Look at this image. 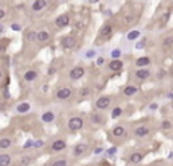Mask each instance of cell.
<instances>
[{
  "mask_svg": "<svg viewBox=\"0 0 173 166\" xmlns=\"http://www.w3.org/2000/svg\"><path fill=\"white\" fill-rule=\"evenodd\" d=\"M49 40H50V34H49L47 31H40V32H38L36 41H40V43H47Z\"/></svg>",
  "mask_w": 173,
  "mask_h": 166,
  "instance_id": "obj_16",
  "label": "cell"
},
{
  "mask_svg": "<svg viewBox=\"0 0 173 166\" xmlns=\"http://www.w3.org/2000/svg\"><path fill=\"white\" fill-rule=\"evenodd\" d=\"M11 28H12L14 31H20V29H21V26H20V24H17V23H14L12 26H11Z\"/></svg>",
  "mask_w": 173,
  "mask_h": 166,
  "instance_id": "obj_36",
  "label": "cell"
},
{
  "mask_svg": "<svg viewBox=\"0 0 173 166\" xmlns=\"http://www.w3.org/2000/svg\"><path fill=\"white\" fill-rule=\"evenodd\" d=\"M76 44V40L73 38V37H66V38L62 40V46L66 47V49H70V47H73Z\"/></svg>",
  "mask_w": 173,
  "mask_h": 166,
  "instance_id": "obj_19",
  "label": "cell"
},
{
  "mask_svg": "<svg viewBox=\"0 0 173 166\" xmlns=\"http://www.w3.org/2000/svg\"><path fill=\"white\" fill-rule=\"evenodd\" d=\"M70 23V17L67 14H61V15H58V18L55 20V24H56V28H66V26H68Z\"/></svg>",
  "mask_w": 173,
  "mask_h": 166,
  "instance_id": "obj_6",
  "label": "cell"
},
{
  "mask_svg": "<svg viewBox=\"0 0 173 166\" xmlns=\"http://www.w3.org/2000/svg\"><path fill=\"white\" fill-rule=\"evenodd\" d=\"M23 78H24L26 82H34L35 79L38 78V73H36L35 70H28V72L23 75Z\"/></svg>",
  "mask_w": 173,
  "mask_h": 166,
  "instance_id": "obj_10",
  "label": "cell"
},
{
  "mask_svg": "<svg viewBox=\"0 0 173 166\" xmlns=\"http://www.w3.org/2000/svg\"><path fill=\"white\" fill-rule=\"evenodd\" d=\"M66 148H67V143H66L64 139H56V140H53L52 145H50V149H52V151H55V152H61Z\"/></svg>",
  "mask_w": 173,
  "mask_h": 166,
  "instance_id": "obj_4",
  "label": "cell"
},
{
  "mask_svg": "<svg viewBox=\"0 0 173 166\" xmlns=\"http://www.w3.org/2000/svg\"><path fill=\"white\" fill-rule=\"evenodd\" d=\"M12 145V140L9 137H2L0 139V149H8Z\"/></svg>",
  "mask_w": 173,
  "mask_h": 166,
  "instance_id": "obj_21",
  "label": "cell"
},
{
  "mask_svg": "<svg viewBox=\"0 0 173 166\" xmlns=\"http://www.w3.org/2000/svg\"><path fill=\"white\" fill-rule=\"evenodd\" d=\"M46 6H47V0H35L30 8H32L34 12H40V11H43Z\"/></svg>",
  "mask_w": 173,
  "mask_h": 166,
  "instance_id": "obj_8",
  "label": "cell"
},
{
  "mask_svg": "<svg viewBox=\"0 0 173 166\" xmlns=\"http://www.w3.org/2000/svg\"><path fill=\"white\" fill-rule=\"evenodd\" d=\"M40 146H43V142H41V140H38V142L34 143V148H40Z\"/></svg>",
  "mask_w": 173,
  "mask_h": 166,
  "instance_id": "obj_39",
  "label": "cell"
},
{
  "mask_svg": "<svg viewBox=\"0 0 173 166\" xmlns=\"http://www.w3.org/2000/svg\"><path fill=\"white\" fill-rule=\"evenodd\" d=\"M138 92V87L137 85H126L125 88H123V93H125V96H134L137 95Z\"/></svg>",
  "mask_w": 173,
  "mask_h": 166,
  "instance_id": "obj_14",
  "label": "cell"
},
{
  "mask_svg": "<svg viewBox=\"0 0 173 166\" xmlns=\"http://www.w3.org/2000/svg\"><path fill=\"white\" fill-rule=\"evenodd\" d=\"M91 122H93L94 125H99L100 122H102V117L99 113H94V114H91Z\"/></svg>",
  "mask_w": 173,
  "mask_h": 166,
  "instance_id": "obj_25",
  "label": "cell"
},
{
  "mask_svg": "<svg viewBox=\"0 0 173 166\" xmlns=\"http://www.w3.org/2000/svg\"><path fill=\"white\" fill-rule=\"evenodd\" d=\"M52 166H67V160L66 159H59V160H55L52 163Z\"/></svg>",
  "mask_w": 173,
  "mask_h": 166,
  "instance_id": "obj_28",
  "label": "cell"
},
{
  "mask_svg": "<svg viewBox=\"0 0 173 166\" xmlns=\"http://www.w3.org/2000/svg\"><path fill=\"white\" fill-rule=\"evenodd\" d=\"M123 114V110L120 107H116V108H112V113H111V117L112 119H117V117H120Z\"/></svg>",
  "mask_w": 173,
  "mask_h": 166,
  "instance_id": "obj_24",
  "label": "cell"
},
{
  "mask_svg": "<svg viewBox=\"0 0 173 166\" xmlns=\"http://www.w3.org/2000/svg\"><path fill=\"white\" fill-rule=\"evenodd\" d=\"M41 120L46 122V124H50V122L55 120V113H53V111H46V113H43Z\"/></svg>",
  "mask_w": 173,
  "mask_h": 166,
  "instance_id": "obj_15",
  "label": "cell"
},
{
  "mask_svg": "<svg viewBox=\"0 0 173 166\" xmlns=\"http://www.w3.org/2000/svg\"><path fill=\"white\" fill-rule=\"evenodd\" d=\"M36 37H38V32H29V34H28V40L34 41V40H36Z\"/></svg>",
  "mask_w": 173,
  "mask_h": 166,
  "instance_id": "obj_30",
  "label": "cell"
},
{
  "mask_svg": "<svg viewBox=\"0 0 173 166\" xmlns=\"http://www.w3.org/2000/svg\"><path fill=\"white\" fill-rule=\"evenodd\" d=\"M99 0H88V3H91V5H94V3H97Z\"/></svg>",
  "mask_w": 173,
  "mask_h": 166,
  "instance_id": "obj_42",
  "label": "cell"
},
{
  "mask_svg": "<svg viewBox=\"0 0 173 166\" xmlns=\"http://www.w3.org/2000/svg\"><path fill=\"white\" fill-rule=\"evenodd\" d=\"M55 96H56V99H59V101H66V99H68L70 96H72V88H68V87H61V88L56 90Z\"/></svg>",
  "mask_w": 173,
  "mask_h": 166,
  "instance_id": "obj_3",
  "label": "cell"
},
{
  "mask_svg": "<svg viewBox=\"0 0 173 166\" xmlns=\"http://www.w3.org/2000/svg\"><path fill=\"white\" fill-rule=\"evenodd\" d=\"M30 111V104L29 102H21L17 105V113L20 114H24V113H29Z\"/></svg>",
  "mask_w": 173,
  "mask_h": 166,
  "instance_id": "obj_11",
  "label": "cell"
},
{
  "mask_svg": "<svg viewBox=\"0 0 173 166\" xmlns=\"http://www.w3.org/2000/svg\"><path fill=\"white\" fill-rule=\"evenodd\" d=\"M156 108H158V105H156V104H152V105H150V110H156Z\"/></svg>",
  "mask_w": 173,
  "mask_h": 166,
  "instance_id": "obj_41",
  "label": "cell"
},
{
  "mask_svg": "<svg viewBox=\"0 0 173 166\" xmlns=\"http://www.w3.org/2000/svg\"><path fill=\"white\" fill-rule=\"evenodd\" d=\"M80 96H86V95H90V88L88 87H84V88H80Z\"/></svg>",
  "mask_w": 173,
  "mask_h": 166,
  "instance_id": "obj_32",
  "label": "cell"
},
{
  "mask_svg": "<svg viewBox=\"0 0 173 166\" xmlns=\"http://www.w3.org/2000/svg\"><path fill=\"white\" fill-rule=\"evenodd\" d=\"M85 75V69L82 66H76L73 67L72 70H70V78L73 79V81H76V79H80Z\"/></svg>",
  "mask_w": 173,
  "mask_h": 166,
  "instance_id": "obj_5",
  "label": "cell"
},
{
  "mask_svg": "<svg viewBox=\"0 0 173 166\" xmlns=\"http://www.w3.org/2000/svg\"><path fill=\"white\" fill-rule=\"evenodd\" d=\"M144 44H146V40L138 41V43H137V49H141V47H144Z\"/></svg>",
  "mask_w": 173,
  "mask_h": 166,
  "instance_id": "obj_34",
  "label": "cell"
},
{
  "mask_svg": "<svg viewBox=\"0 0 173 166\" xmlns=\"http://www.w3.org/2000/svg\"><path fill=\"white\" fill-rule=\"evenodd\" d=\"M135 76H137L138 79H141V81H144V79H147L150 76V72L147 70V69H138L137 73H135Z\"/></svg>",
  "mask_w": 173,
  "mask_h": 166,
  "instance_id": "obj_12",
  "label": "cell"
},
{
  "mask_svg": "<svg viewBox=\"0 0 173 166\" xmlns=\"http://www.w3.org/2000/svg\"><path fill=\"white\" fill-rule=\"evenodd\" d=\"M67 127H68L70 131H80L84 128V119H82V117H79V116L70 117Z\"/></svg>",
  "mask_w": 173,
  "mask_h": 166,
  "instance_id": "obj_1",
  "label": "cell"
},
{
  "mask_svg": "<svg viewBox=\"0 0 173 166\" xmlns=\"http://www.w3.org/2000/svg\"><path fill=\"white\" fill-rule=\"evenodd\" d=\"M103 63H105V60H103V58H97V66H103Z\"/></svg>",
  "mask_w": 173,
  "mask_h": 166,
  "instance_id": "obj_35",
  "label": "cell"
},
{
  "mask_svg": "<svg viewBox=\"0 0 173 166\" xmlns=\"http://www.w3.org/2000/svg\"><path fill=\"white\" fill-rule=\"evenodd\" d=\"M85 149H86V145H84V143H78L76 146L73 148V156H82V154L85 152Z\"/></svg>",
  "mask_w": 173,
  "mask_h": 166,
  "instance_id": "obj_17",
  "label": "cell"
},
{
  "mask_svg": "<svg viewBox=\"0 0 173 166\" xmlns=\"http://www.w3.org/2000/svg\"><path fill=\"white\" fill-rule=\"evenodd\" d=\"M122 67H123V61L120 60V58H117V60H111L109 64H108V69L112 72H118V70H122Z\"/></svg>",
  "mask_w": 173,
  "mask_h": 166,
  "instance_id": "obj_7",
  "label": "cell"
},
{
  "mask_svg": "<svg viewBox=\"0 0 173 166\" xmlns=\"http://www.w3.org/2000/svg\"><path fill=\"white\" fill-rule=\"evenodd\" d=\"M135 64H137V67L143 69V67H146V66H149V64H150V60H149L147 56H141V58H138Z\"/></svg>",
  "mask_w": 173,
  "mask_h": 166,
  "instance_id": "obj_22",
  "label": "cell"
},
{
  "mask_svg": "<svg viewBox=\"0 0 173 166\" xmlns=\"http://www.w3.org/2000/svg\"><path fill=\"white\" fill-rule=\"evenodd\" d=\"M30 162H32V159H30L29 156H26V157H23V159L20 160V165H21V166H29Z\"/></svg>",
  "mask_w": 173,
  "mask_h": 166,
  "instance_id": "obj_29",
  "label": "cell"
},
{
  "mask_svg": "<svg viewBox=\"0 0 173 166\" xmlns=\"http://www.w3.org/2000/svg\"><path fill=\"white\" fill-rule=\"evenodd\" d=\"M129 162L132 165H138L140 162H143V154L141 152H132L131 157H129Z\"/></svg>",
  "mask_w": 173,
  "mask_h": 166,
  "instance_id": "obj_13",
  "label": "cell"
},
{
  "mask_svg": "<svg viewBox=\"0 0 173 166\" xmlns=\"http://www.w3.org/2000/svg\"><path fill=\"white\" fill-rule=\"evenodd\" d=\"M102 151H103V148H96V151H94V154H100Z\"/></svg>",
  "mask_w": 173,
  "mask_h": 166,
  "instance_id": "obj_40",
  "label": "cell"
},
{
  "mask_svg": "<svg viewBox=\"0 0 173 166\" xmlns=\"http://www.w3.org/2000/svg\"><path fill=\"white\" fill-rule=\"evenodd\" d=\"M111 105V96H100L96 101V108L97 110H106Z\"/></svg>",
  "mask_w": 173,
  "mask_h": 166,
  "instance_id": "obj_2",
  "label": "cell"
},
{
  "mask_svg": "<svg viewBox=\"0 0 173 166\" xmlns=\"http://www.w3.org/2000/svg\"><path fill=\"white\" fill-rule=\"evenodd\" d=\"M2 31H3V26H2V24H0V32H2Z\"/></svg>",
  "mask_w": 173,
  "mask_h": 166,
  "instance_id": "obj_44",
  "label": "cell"
},
{
  "mask_svg": "<svg viewBox=\"0 0 173 166\" xmlns=\"http://www.w3.org/2000/svg\"><path fill=\"white\" fill-rule=\"evenodd\" d=\"M96 55H97V52H96V50H93V49L86 52V58H93V56H96Z\"/></svg>",
  "mask_w": 173,
  "mask_h": 166,
  "instance_id": "obj_33",
  "label": "cell"
},
{
  "mask_svg": "<svg viewBox=\"0 0 173 166\" xmlns=\"http://www.w3.org/2000/svg\"><path fill=\"white\" fill-rule=\"evenodd\" d=\"M149 127H146V125H140V127H137L135 128V131H134V134H135V137H146L149 134Z\"/></svg>",
  "mask_w": 173,
  "mask_h": 166,
  "instance_id": "obj_9",
  "label": "cell"
},
{
  "mask_svg": "<svg viewBox=\"0 0 173 166\" xmlns=\"http://www.w3.org/2000/svg\"><path fill=\"white\" fill-rule=\"evenodd\" d=\"M112 136L114 137H123L125 136V128H123L122 125H117L112 128Z\"/></svg>",
  "mask_w": 173,
  "mask_h": 166,
  "instance_id": "obj_20",
  "label": "cell"
},
{
  "mask_svg": "<svg viewBox=\"0 0 173 166\" xmlns=\"http://www.w3.org/2000/svg\"><path fill=\"white\" fill-rule=\"evenodd\" d=\"M5 15H6V12H5V11L0 8V20H3V18H5Z\"/></svg>",
  "mask_w": 173,
  "mask_h": 166,
  "instance_id": "obj_37",
  "label": "cell"
},
{
  "mask_svg": "<svg viewBox=\"0 0 173 166\" xmlns=\"http://www.w3.org/2000/svg\"><path fill=\"white\" fill-rule=\"evenodd\" d=\"M12 162V157L9 154H0V166H9Z\"/></svg>",
  "mask_w": 173,
  "mask_h": 166,
  "instance_id": "obj_18",
  "label": "cell"
},
{
  "mask_svg": "<svg viewBox=\"0 0 173 166\" xmlns=\"http://www.w3.org/2000/svg\"><path fill=\"white\" fill-rule=\"evenodd\" d=\"M161 127H163V130H170V128H172V122L170 120H164L163 124H161Z\"/></svg>",
  "mask_w": 173,
  "mask_h": 166,
  "instance_id": "obj_31",
  "label": "cell"
},
{
  "mask_svg": "<svg viewBox=\"0 0 173 166\" xmlns=\"http://www.w3.org/2000/svg\"><path fill=\"white\" fill-rule=\"evenodd\" d=\"M172 41H173V38H166V41H164V46H169V44H172Z\"/></svg>",
  "mask_w": 173,
  "mask_h": 166,
  "instance_id": "obj_38",
  "label": "cell"
},
{
  "mask_svg": "<svg viewBox=\"0 0 173 166\" xmlns=\"http://www.w3.org/2000/svg\"><path fill=\"white\" fill-rule=\"evenodd\" d=\"M111 34H112V26H111V24L103 26L102 31H100V37H109Z\"/></svg>",
  "mask_w": 173,
  "mask_h": 166,
  "instance_id": "obj_23",
  "label": "cell"
},
{
  "mask_svg": "<svg viewBox=\"0 0 173 166\" xmlns=\"http://www.w3.org/2000/svg\"><path fill=\"white\" fill-rule=\"evenodd\" d=\"M2 76H3V73H2V70H0V79H2Z\"/></svg>",
  "mask_w": 173,
  "mask_h": 166,
  "instance_id": "obj_43",
  "label": "cell"
},
{
  "mask_svg": "<svg viewBox=\"0 0 173 166\" xmlns=\"http://www.w3.org/2000/svg\"><path fill=\"white\" fill-rule=\"evenodd\" d=\"M140 37V31H131L128 34V40H137Z\"/></svg>",
  "mask_w": 173,
  "mask_h": 166,
  "instance_id": "obj_26",
  "label": "cell"
},
{
  "mask_svg": "<svg viewBox=\"0 0 173 166\" xmlns=\"http://www.w3.org/2000/svg\"><path fill=\"white\" fill-rule=\"evenodd\" d=\"M111 56H112V60L120 58V56H122V50H120V49H112V50H111Z\"/></svg>",
  "mask_w": 173,
  "mask_h": 166,
  "instance_id": "obj_27",
  "label": "cell"
}]
</instances>
